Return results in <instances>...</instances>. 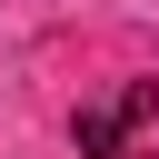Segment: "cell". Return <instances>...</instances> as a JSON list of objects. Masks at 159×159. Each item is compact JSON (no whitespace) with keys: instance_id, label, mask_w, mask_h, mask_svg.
Wrapping results in <instances>:
<instances>
[{"instance_id":"cell-1","label":"cell","mask_w":159,"mask_h":159,"mask_svg":"<svg viewBox=\"0 0 159 159\" xmlns=\"http://www.w3.org/2000/svg\"><path fill=\"white\" fill-rule=\"evenodd\" d=\"M159 119V80H119V89H99V99H80V119H70V139H80V159H119L139 129Z\"/></svg>"}]
</instances>
